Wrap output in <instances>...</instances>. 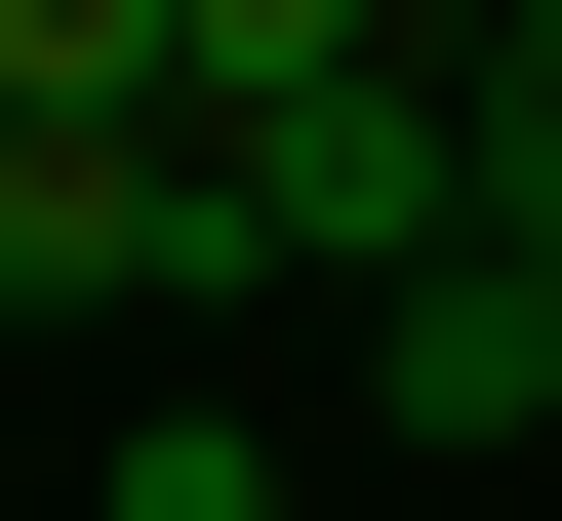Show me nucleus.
I'll return each instance as SVG.
<instances>
[{
    "label": "nucleus",
    "instance_id": "39448f33",
    "mask_svg": "<svg viewBox=\"0 0 562 521\" xmlns=\"http://www.w3.org/2000/svg\"><path fill=\"white\" fill-rule=\"evenodd\" d=\"M442 81H482V241H522V281H562V0H482Z\"/></svg>",
    "mask_w": 562,
    "mask_h": 521
},
{
    "label": "nucleus",
    "instance_id": "423d86ee",
    "mask_svg": "<svg viewBox=\"0 0 562 521\" xmlns=\"http://www.w3.org/2000/svg\"><path fill=\"white\" fill-rule=\"evenodd\" d=\"M0 121H161V0H0Z\"/></svg>",
    "mask_w": 562,
    "mask_h": 521
},
{
    "label": "nucleus",
    "instance_id": "0eeeda50",
    "mask_svg": "<svg viewBox=\"0 0 562 521\" xmlns=\"http://www.w3.org/2000/svg\"><path fill=\"white\" fill-rule=\"evenodd\" d=\"M81 521H281V441H241V401H121V482H81Z\"/></svg>",
    "mask_w": 562,
    "mask_h": 521
},
{
    "label": "nucleus",
    "instance_id": "f257e3e1",
    "mask_svg": "<svg viewBox=\"0 0 562 521\" xmlns=\"http://www.w3.org/2000/svg\"><path fill=\"white\" fill-rule=\"evenodd\" d=\"M201 201H241V281H322V321H362V281L482 241V81L402 41V81H322V121H201Z\"/></svg>",
    "mask_w": 562,
    "mask_h": 521
},
{
    "label": "nucleus",
    "instance_id": "20e7f679",
    "mask_svg": "<svg viewBox=\"0 0 562 521\" xmlns=\"http://www.w3.org/2000/svg\"><path fill=\"white\" fill-rule=\"evenodd\" d=\"M442 0H161V121H322V81H402Z\"/></svg>",
    "mask_w": 562,
    "mask_h": 521
},
{
    "label": "nucleus",
    "instance_id": "7ed1b4c3",
    "mask_svg": "<svg viewBox=\"0 0 562 521\" xmlns=\"http://www.w3.org/2000/svg\"><path fill=\"white\" fill-rule=\"evenodd\" d=\"M362 441H442V482H522V441H562V281H522V241L362 281Z\"/></svg>",
    "mask_w": 562,
    "mask_h": 521
},
{
    "label": "nucleus",
    "instance_id": "f03ea898",
    "mask_svg": "<svg viewBox=\"0 0 562 521\" xmlns=\"http://www.w3.org/2000/svg\"><path fill=\"white\" fill-rule=\"evenodd\" d=\"M0 321H281L201 121H0Z\"/></svg>",
    "mask_w": 562,
    "mask_h": 521
},
{
    "label": "nucleus",
    "instance_id": "6e6552de",
    "mask_svg": "<svg viewBox=\"0 0 562 521\" xmlns=\"http://www.w3.org/2000/svg\"><path fill=\"white\" fill-rule=\"evenodd\" d=\"M442 41H482V0H442Z\"/></svg>",
    "mask_w": 562,
    "mask_h": 521
}]
</instances>
